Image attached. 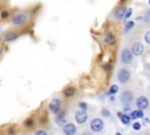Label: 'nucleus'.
Wrapping results in <instances>:
<instances>
[{"mask_svg":"<svg viewBox=\"0 0 150 135\" xmlns=\"http://www.w3.org/2000/svg\"><path fill=\"white\" fill-rule=\"evenodd\" d=\"M48 109L52 114L57 115L61 112V100L59 97H55V99L50 100L49 103H48Z\"/></svg>","mask_w":150,"mask_h":135,"instance_id":"nucleus-1","label":"nucleus"},{"mask_svg":"<svg viewBox=\"0 0 150 135\" xmlns=\"http://www.w3.org/2000/svg\"><path fill=\"white\" fill-rule=\"evenodd\" d=\"M27 20H28V15L26 13H23V12H19V13H16V14L13 15L12 23L15 25V26H21V25L26 23Z\"/></svg>","mask_w":150,"mask_h":135,"instance_id":"nucleus-2","label":"nucleus"},{"mask_svg":"<svg viewBox=\"0 0 150 135\" xmlns=\"http://www.w3.org/2000/svg\"><path fill=\"white\" fill-rule=\"evenodd\" d=\"M104 128V122L102 119H98V117H95L91 120L90 122V130L93 133H101Z\"/></svg>","mask_w":150,"mask_h":135,"instance_id":"nucleus-3","label":"nucleus"},{"mask_svg":"<svg viewBox=\"0 0 150 135\" xmlns=\"http://www.w3.org/2000/svg\"><path fill=\"white\" fill-rule=\"evenodd\" d=\"M130 77H131L130 72H129L128 69H125V68L120 69L118 73H117V80H118L121 83H127V82H129Z\"/></svg>","mask_w":150,"mask_h":135,"instance_id":"nucleus-4","label":"nucleus"},{"mask_svg":"<svg viewBox=\"0 0 150 135\" xmlns=\"http://www.w3.org/2000/svg\"><path fill=\"white\" fill-rule=\"evenodd\" d=\"M74 119H75L76 123H79V124H83V123H86V122L88 121V114H87V112L80 109V110H77V112L75 113Z\"/></svg>","mask_w":150,"mask_h":135,"instance_id":"nucleus-5","label":"nucleus"},{"mask_svg":"<svg viewBox=\"0 0 150 135\" xmlns=\"http://www.w3.org/2000/svg\"><path fill=\"white\" fill-rule=\"evenodd\" d=\"M130 52L132 53V55H136V56L142 55V53L144 52V46H143V43H141V42H134L132 46H131Z\"/></svg>","mask_w":150,"mask_h":135,"instance_id":"nucleus-6","label":"nucleus"},{"mask_svg":"<svg viewBox=\"0 0 150 135\" xmlns=\"http://www.w3.org/2000/svg\"><path fill=\"white\" fill-rule=\"evenodd\" d=\"M136 107L138 108V109H141V110H143V109H146L148 107H149V100H148V97H145V96H138L137 99H136Z\"/></svg>","mask_w":150,"mask_h":135,"instance_id":"nucleus-7","label":"nucleus"},{"mask_svg":"<svg viewBox=\"0 0 150 135\" xmlns=\"http://www.w3.org/2000/svg\"><path fill=\"white\" fill-rule=\"evenodd\" d=\"M76 126L74 124V123H67V124H64L63 127H62V131H63V134L64 135H75L76 134Z\"/></svg>","mask_w":150,"mask_h":135,"instance_id":"nucleus-8","label":"nucleus"},{"mask_svg":"<svg viewBox=\"0 0 150 135\" xmlns=\"http://www.w3.org/2000/svg\"><path fill=\"white\" fill-rule=\"evenodd\" d=\"M121 61L125 65L130 63L132 61V53L129 49H123L121 53Z\"/></svg>","mask_w":150,"mask_h":135,"instance_id":"nucleus-9","label":"nucleus"},{"mask_svg":"<svg viewBox=\"0 0 150 135\" xmlns=\"http://www.w3.org/2000/svg\"><path fill=\"white\" fill-rule=\"evenodd\" d=\"M127 11H128V8H127L125 6H120V7H117V8L114 11V18L117 19V20L123 19V18L125 16Z\"/></svg>","mask_w":150,"mask_h":135,"instance_id":"nucleus-10","label":"nucleus"},{"mask_svg":"<svg viewBox=\"0 0 150 135\" xmlns=\"http://www.w3.org/2000/svg\"><path fill=\"white\" fill-rule=\"evenodd\" d=\"M134 100V97H132V94L130 93V92H124V93H122V95H121V101L125 104H129L131 101Z\"/></svg>","mask_w":150,"mask_h":135,"instance_id":"nucleus-11","label":"nucleus"},{"mask_svg":"<svg viewBox=\"0 0 150 135\" xmlns=\"http://www.w3.org/2000/svg\"><path fill=\"white\" fill-rule=\"evenodd\" d=\"M75 94H76V88L73 86H68L63 89V95L66 97H73Z\"/></svg>","mask_w":150,"mask_h":135,"instance_id":"nucleus-12","label":"nucleus"},{"mask_svg":"<svg viewBox=\"0 0 150 135\" xmlns=\"http://www.w3.org/2000/svg\"><path fill=\"white\" fill-rule=\"evenodd\" d=\"M117 115L120 116V120H121V122H122L124 126H128V124L130 123L131 119H130V115H129V114H127V113H121V112H120Z\"/></svg>","mask_w":150,"mask_h":135,"instance_id":"nucleus-13","label":"nucleus"},{"mask_svg":"<svg viewBox=\"0 0 150 135\" xmlns=\"http://www.w3.org/2000/svg\"><path fill=\"white\" fill-rule=\"evenodd\" d=\"M129 115H130V119H131V120H135V121H136V119H143V117H144L143 110H141V109L132 110V112H131Z\"/></svg>","mask_w":150,"mask_h":135,"instance_id":"nucleus-14","label":"nucleus"},{"mask_svg":"<svg viewBox=\"0 0 150 135\" xmlns=\"http://www.w3.org/2000/svg\"><path fill=\"white\" fill-rule=\"evenodd\" d=\"M104 42L108 45H114L116 42V36L112 33H107L104 35Z\"/></svg>","mask_w":150,"mask_h":135,"instance_id":"nucleus-15","label":"nucleus"},{"mask_svg":"<svg viewBox=\"0 0 150 135\" xmlns=\"http://www.w3.org/2000/svg\"><path fill=\"white\" fill-rule=\"evenodd\" d=\"M18 36H19V34L16 32H8L5 34V41H14Z\"/></svg>","mask_w":150,"mask_h":135,"instance_id":"nucleus-16","label":"nucleus"},{"mask_svg":"<svg viewBox=\"0 0 150 135\" xmlns=\"http://www.w3.org/2000/svg\"><path fill=\"white\" fill-rule=\"evenodd\" d=\"M118 90H120V87H118L117 85H111V86L109 87V90H108V95H114V94H116Z\"/></svg>","mask_w":150,"mask_h":135,"instance_id":"nucleus-17","label":"nucleus"},{"mask_svg":"<svg viewBox=\"0 0 150 135\" xmlns=\"http://www.w3.org/2000/svg\"><path fill=\"white\" fill-rule=\"evenodd\" d=\"M56 123L59 124V126H64V124H67L68 122H67V120H66V117L64 116H59L57 119H56Z\"/></svg>","mask_w":150,"mask_h":135,"instance_id":"nucleus-18","label":"nucleus"},{"mask_svg":"<svg viewBox=\"0 0 150 135\" xmlns=\"http://www.w3.org/2000/svg\"><path fill=\"white\" fill-rule=\"evenodd\" d=\"M23 124H25L26 128H32L34 126V120L32 117H28V119H26V121L23 122Z\"/></svg>","mask_w":150,"mask_h":135,"instance_id":"nucleus-19","label":"nucleus"},{"mask_svg":"<svg viewBox=\"0 0 150 135\" xmlns=\"http://www.w3.org/2000/svg\"><path fill=\"white\" fill-rule=\"evenodd\" d=\"M134 26H135V22L134 21H128L125 23V26H124V32H129Z\"/></svg>","mask_w":150,"mask_h":135,"instance_id":"nucleus-20","label":"nucleus"},{"mask_svg":"<svg viewBox=\"0 0 150 135\" xmlns=\"http://www.w3.org/2000/svg\"><path fill=\"white\" fill-rule=\"evenodd\" d=\"M132 129H134L135 131H139V130L142 129V124H141L138 121H135V122L132 123Z\"/></svg>","mask_w":150,"mask_h":135,"instance_id":"nucleus-21","label":"nucleus"},{"mask_svg":"<svg viewBox=\"0 0 150 135\" xmlns=\"http://www.w3.org/2000/svg\"><path fill=\"white\" fill-rule=\"evenodd\" d=\"M79 107H80L81 110H84V112H87V109H88V104L86 102H83V101L79 102Z\"/></svg>","mask_w":150,"mask_h":135,"instance_id":"nucleus-22","label":"nucleus"},{"mask_svg":"<svg viewBox=\"0 0 150 135\" xmlns=\"http://www.w3.org/2000/svg\"><path fill=\"white\" fill-rule=\"evenodd\" d=\"M101 114H102V116H103V117H110V116H111L110 112H109L108 109H105V108H103V109L101 110Z\"/></svg>","mask_w":150,"mask_h":135,"instance_id":"nucleus-23","label":"nucleus"},{"mask_svg":"<svg viewBox=\"0 0 150 135\" xmlns=\"http://www.w3.org/2000/svg\"><path fill=\"white\" fill-rule=\"evenodd\" d=\"M103 69H104L105 72H108V73H110V72L112 70V65L108 62V63H105V65L103 66Z\"/></svg>","mask_w":150,"mask_h":135,"instance_id":"nucleus-24","label":"nucleus"},{"mask_svg":"<svg viewBox=\"0 0 150 135\" xmlns=\"http://www.w3.org/2000/svg\"><path fill=\"white\" fill-rule=\"evenodd\" d=\"M144 41H145L148 45H150V31L145 32V34H144Z\"/></svg>","mask_w":150,"mask_h":135,"instance_id":"nucleus-25","label":"nucleus"},{"mask_svg":"<svg viewBox=\"0 0 150 135\" xmlns=\"http://www.w3.org/2000/svg\"><path fill=\"white\" fill-rule=\"evenodd\" d=\"M34 135H48V133H47V130H45V129H38V130L34 133Z\"/></svg>","mask_w":150,"mask_h":135,"instance_id":"nucleus-26","label":"nucleus"},{"mask_svg":"<svg viewBox=\"0 0 150 135\" xmlns=\"http://www.w3.org/2000/svg\"><path fill=\"white\" fill-rule=\"evenodd\" d=\"M8 16H9V12L8 11H2L1 14H0L1 19H8Z\"/></svg>","mask_w":150,"mask_h":135,"instance_id":"nucleus-27","label":"nucleus"},{"mask_svg":"<svg viewBox=\"0 0 150 135\" xmlns=\"http://www.w3.org/2000/svg\"><path fill=\"white\" fill-rule=\"evenodd\" d=\"M15 134V127H9L8 128V135H14Z\"/></svg>","mask_w":150,"mask_h":135,"instance_id":"nucleus-28","label":"nucleus"},{"mask_svg":"<svg viewBox=\"0 0 150 135\" xmlns=\"http://www.w3.org/2000/svg\"><path fill=\"white\" fill-rule=\"evenodd\" d=\"M131 13H132V9H131V8H128V11H127V13H125V16H124V19H128V18H130V16H131Z\"/></svg>","mask_w":150,"mask_h":135,"instance_id":"nucleus-29","label":"nucleus"},{"mask_svg":"<svg viewBox=\"0 0 150 135\" xmlns=\"http://www.w3.org/2000/svg\"><path fill=\"white\" fill-rule=\"evenodd\" d=\"M144 20H145V21H150V11H148L146 14L144 15Z\"/></svg>","mask_w":150,"mask_h":135,"instance_id":"nucleus-30","label":"nucleus"},{"mask_svg":"<svg viewBox=\"0 0 150 135\" xmlns=\"http://www.w3.org/2000/svg\"><path fill=\"white\" fill-rule=\"evenodd\" d=\"M143 123L144 124H148V123H150V120L148 117H143Z\"/></svg>","mask_w":150,"mask_h":135,"instance_id":"nucleus-31","label":"nucleus"},{"mask_svg":"<svg viewBox=\"0 0 150 135\" xmlns=\"http://www.w3.org/2000/svg\"><path fill=\"white\" fill-rule=\"evenodd\" d=\"M129 110H130V107H124V108H123V112H124V113H127V112H129Z\"/></svg>","mask_w":150,"mask_h":135,"instance_id":"nucleus-32","label":"nucleus"},{"mask_svg":"<svg viewBox=\"0 0 150 135\" xmlns=\"http://www.w3.org/2000/svg\"><path fill=\"white\" fill-rule=\"evenodd\" d=\"M115 135H123V134H122V133H120V131H116V133H115Z\"/></svg>","mask_w":150,"mask_h":135,"instance_id":"nucleus-33","label":"nucleus"},{"mask_svg":"<svg viewBox=\"0 0 150 135\" xmlns=\"http://www.w3.org/2000/svg\"><path fill=\"white\" fill-rule=\"evenodd\" d=\"M120 1H121V2H125L127 0H120Z\"/></svg>","mask_w":150,"mask_h":135,"instance_id":"nucleus-34","label":"nucleus"},{"mask_svg":"<svg viewBox=\"0 0 150 135\" xmlns=\"http://www.w3.org/2000/svg\"><path fill=\"white\" fill-rule=\"evenodd\" d=\"M149 5H150V0H149Z\"/></svg>","mask_w":150,"mask_h":135,"instance_id":"nucleus-35","label":"nucleus"}]
</instances>
